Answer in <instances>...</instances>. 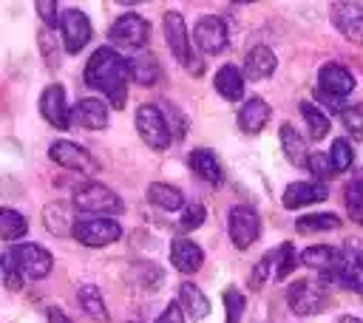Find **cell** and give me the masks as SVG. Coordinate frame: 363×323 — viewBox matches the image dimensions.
I'll use <instances>...</instances> for the list:
<instances>
[{
    "label": "cell",
    "mask_w": 363,
    "mask_h": 323,
    "mask_svg": "<svg viewBox=\"0 0 363 323\" xmlns=\"http://www.w3.org/2000/svg\"><path fill=\"white\" fill-rule=\"evenodd\" d=\"M190 167H193V173H196L199 178H204L207 184H221V181H224L221 162H218L216 153L207 150V147H199V150L190 153Z\"/></svg>",
    "instance_id": "603a6c76"
},
{
    "label": "cell",
    "mask_w": 363,
    "mask_h": 323,
    "mask_svg": "<svg viewBox=\"0 0 363 323\" xmlns=\"http://www.w3.org/2000/svg\"><path fill=\"white\" fill-rule=\"evenodd\" d=\"M326 196H329V187H326L323 181H292V184L284 190L281 201H284L286 210H301V207H306V204L323 201Z\"/></svg>",
    "instance_id": "e0dca14e"
},
{
    "label": "cell",
    "mask_w": 363,
    "mask_h": 323,
    "mask_svg": "<svg viewBox=\"0 0 363 323\" xmlns=\"http://www.w3.org/2000/svg\"><path fill=\"white\" fill-rule=\"evenodd\" d=\"M337 323H363V320H357V317H352V314H343Z\"/></svg>",
    "instance_id": "bcb514c9"
},
{
    "label": "cell",
    "mask_w": 363,
    "mask_h": 323,
    "mask_svg": "<svg viewBox=\"0 0 363 323\" xmlns=\"http://www.w3.org/2000/svg\"><path fill=\"white\" fill-rule=\"evenodd\" d=\"M108 37L119 48H145L147 37H150V23L136 11H125V14H119L113 20Z\"/></svg>",
    "instance_id": "8992f818"
},
{
    "label": "cell",
    "mask_w": 363,
    "mask_h": 323,
    "mask_svg": "<svg viewBox=\"0 0 363 323\" xmlns=\"http://www.w3.org/2000/svg\"><path fill=\"white\" fill-rule=\"evenodd\" d=\"M340 258H343V249H335V246H329V244H315V246H306V249L298 255V261H301L303 266H315V269H320V272L337 269Z\"/></svg>",
    "instance_id": "cb8c5ba5"
},
{
    "label": "cell",
    "mask_w": 363,
    "mask_h": 323,
    "mask_svg": "<svg viewBox=\"0 0 363 323\" xmlns=\"http://www.w3.org/2000/svg\"><path fill=\"white\" fill-rule=\"evenodd\" d=\"M352 159H354L352 144H349L346 139H335V142H332V147H329V162H332V170H335V173H346V170L352 167Z\"/></svg>",
    "instance_id": "e575fe53"
},
{
    "label": "cell",
    "mask_w": 363,
    "mask_h": 323,
    "mask_svg": "<svg viewBox=\"0 0 363 323\" xmlns=\"http://www.w3.org/2000/svg\"><path fill=\"white\" fill-rule=\"evenodd\" d=\"M71 119L85 130H102V128H108V105L94 96L79 99L71 108Z\"/></svg>",
    "instance_id": "ac0fdd59"
},
{
    "label": "cell",
    "mask_w": 363,
    "mask_h": 323,
    "mask_svg": "<svg viewBox=\"0 0 363 323\" xmlns=\"http://www.w3.org/2000/svg\"><path fill=\"white\" fill-rule=\"evenodd\" d=\"M352 184H357V187L363 190V167H360V170H357V173L352 176Z\"/></svg>",
    "instance_id": "f6af8a7d"
},
{
    "label": "cell",
    "mask_w": 363,
    "mask_h": 323,
    "mask_svg": "<svg viewBox=\"0 0 363 323\" xmlns=\"http://www.w3.org/2000/svg\"><path fill=\"white\" fill-rule=\"evenodd\" d=\"M60 31H62V45L68 54H79L88 40H91V20L85 11L79 8H68L62 17H60Z\"/></svg>",
    "instance_id": "7c38bea8"
},
{
    "label": "cell",
    "mask_w": 363,
    "mask_h": 323,
    "mask_svg": "<svg viewBox=\"0 0 363 323\" xmlns=\"http://www.w3.org/2000/svg\"><path fill=\"white\" fill-rule=\"evenodd\" d=\"M281 147L284 156L295 164V167H306L309 153H306V139L301 136V130L295 125H281Z\"/></svg>",
    "instance_id": "d4e9b609"
},
{
    "label": "cell",
    "mask_w": 363,
    "mask_h": 323,
    "mask_svg": "<svg viewBox=\"0 0 363 323\" xmlns=\"http://www.w3.org/2000/svg\"><path fill=\"white\" fill-rule=\"evenodd\" d=\"M301 116H303V122H306L309 139H315V142H320V139L329 133V128H332L329 113H323L315 102H301Z\"/></svg>",
    "instance_id": "f546056e"
},
{
    "label": "cell",
    "mask_w": 363,
    "mask_h": 323,
    "mask_svg": "<svg viewBox=\"0 0 363 323\" xmlns=\"http://www.w3.org/2000/svg\"><path fill=\"white\" fill-rule=\"evenodd\" d=\"M48 159L65 170H74L79 176H96L99 173V162L77 142H68V139H57L48 144Z\"/></svg>",
    "instance_id": "277c9868"
},
{
    "label": "cell",
    "mask_w": 363,
    "mask_h": 323,
    "mask_svg": "<svg viewBox=\"0 0 363 323\" xmlns=\"http://www.w3.org/2000/svg\"><path fill=\"white\" fill-rule=\"evenodd\" d=\"M318 88L329 96H337L343 99L346 94H352L354 88V76L349 68H343L340 62H326L320 71H318Z\"/></svg>",
    "instance_id": "2e32d148"
},
{
    "label": "cell",
    "mask_w": 363,
    "mask_h": 323,
    "mask_svg": "<svg viewBox=\"0 0 363 323\" xmlns=\"http://www.w3.org/2000/svg\"><path fill=\"white\" fill-rule=\"evenodd\" d=\"M147 201L153 204V207H159V210H179V207H184V193L179 190V187H173V184H164V181H153V184H147Z\"/></svg>",
    "instance_id": "83f0119b"
},
{
    "label": "cell",
    "mask_w": 363,
    "mask_h": 323,
    "mask_svg": "<svg viewBox=\"0 0 363 323\" xmlns=\"http://www.w3.org/2000/svg\"><path fill=\"white\" fill-rule=\"evenodd\" d=\"M204 204H187L184 207V212H182V221H179V227H182V232H193V230H199L201 224H204Z\"/></svg>",
    "instance_id": "ab89813d"
},
{
    "label": "cell",
    "mask_w": 363,
    "mask_h": 323,
    "mask_svg": "<svg viewBox=\"0 0 363 323\" xmlns=\"http://www.w3.org/2000/svg\"><path fill=\"white\" fill-rule=\"evenodd\" d=\"M48 323H71V320H68L65 312H60V309H48Z\"/></svg>",
    "instance_id": "ee69618b"
},
{
    "label": "cell",
    "mask_w": 363,
    "mask_h": 323,
    "mask_svg": "<svg viewBox=\"0 0 363 323\" xmlns=\"http://www.w3.org/2000/svg\"><path fill=\"white\" fill-rule=\"evenodd\" d=\"M128 79H130L128 60L111 45L96 48L91 54V60L85 62V85L94 91H102V96L108 99L111 108H125Z\"/></svg>",
    "instance_id": "6da1fadb"
},
{
    "label": "cell",
    "mask_w": 363,
    "mask_h": 323,
    "mask_svg": "<svg viewBox=\"0 0 363 323\" xmlns=\"http://www.w3.org/2000/svg\"><path fill=\"white\" fill-rule=\"evenodd\" d=\"M130 68V79L139 85H153L159 79V62L153 54H136L133 60H128Z\"/></svg>",
    "instance_id": "4dcf8cb0"
},
{
    "label": "cell",
    "mask_w": 363,
    "mask_h": 323,
    "mask_svg": "<svg viewBox=\"0 0 363 323\" xmlns=\"http://www.w3.org/2000/svg\"><path fill=\"white\" fill-rule=\"evenodd\" d=\"M43 221H45V230H48V232H54V235H71L77 218H71V212H68L65 204L54 201V204H48V207L43 210Z\"/></svg>",
    "instance_id": "f1b7e54d"
},
{
    "label": "cell",
    "mask_w": 363,
    "mask_h": 323,
    "mask_svg": "<svg viewBox=\"0 0 363 323\" xmlns=\"http://www.w3.org/2000/svg\"><path fill=\"white\" fill-rule=\"evenodd\" d=\"M136 130L142 142L153 150H164L170 144V125L164 122V113L156 105H139L136 108Z\"/></svg>",
    "instance_id": "52a82bcc"
},
{
    "label": "cell",
    "mask_w": 363,
    "mask_h": 323,
    "mask_svg": "<svg viewBox=\"0 0 363 323\" xmlns=\"http://www.w3.org/2000/svg\"><path fill=\"white\" fill-rule=\"evenodd\" d=\"M216 91L227 102H238L244 96V71H238L235 65H221L216 74Z\"/></svg>",
    "instance_id": "484cf974"
},
{
    "label": "cell",
    "mask_w": 363,
    "mask_h": 323,
    "mask_svg": "<svg viewBox=\"0 0 363 323\" xmlns=\"http://www.w3.org/2000/svg\"><path fill=\"white\" fill-rule=\"evenodd\" d=\"M37 11H40V17L45 20L48 28L57 26V3H54V0H40V3H37Z\"/></svg>",
    "instance_id": "b9f144b4"
},
{
    "label": "cell",
    "mask_w": 363,
    "mask_h": 323,
    "mask_svg": "<svg viewBox=\"0 0 363 323\" xmlns=\"http://www.w3.org/2000/svg\"><path fill=\"white\" fill-rule=\"evenodd\" d=\"M71 198H74V207H77V210L91 212V215H105V218H111V215H116V212L125 210L122 198H119L111 187H105V184H99V181H82V184H77Z\"/></svg>",
    "instance_id": "7a4b0ae2"
},
{
    "label": "cell",
    "mask_w": 363,
    "mask_h": 323,
    "mask_svg": "<svg viewBox=\"0 0 363 323\" xmlns=\"http://www.w3.org/2000/svg\"><path fill=\"white\" fill-rule=\"evenodd\" d=\"M28 232V221L23 212L11 210V207H0V238L3 241H17Z\"/></svg>",
    "instance_id": "d6a6232c"
},
{
    "label": "cell",
    "mask_w": 363,
    "mask_h": 323,
    "mask_svg": "<svg viewBox=\"0 0 363 323\" xmlns=\"http://www.w3.org/2000/svg\"><path fill=\"white\" fill-rule=\"evenodd\" d=\"M244 306H247L244 295H241L235 286H227V289H224V312H227V320H224V323H241Z\"/></svg>",
    "instance_id": "d590c367"
},
{
    "label": "cell",
    "mask_w": 363,
    "mask_h": 323,
    "mask_svg": "<svg viewBox=\"0 0 363 323\" xmlns=\"http://www.w3.org/2000/svg\"><path fill=\"white\" fill-rule=\"evenodd\" d=\"M286 303H289V309H292L295 314H301V317L318 314V312H323V309L329 306V292L323 289V283L301 278V280H292V283L286 286Z\"/></svg>",
    "instance_id": "3957f363"
},
{
    "label": "cell",
    "mask_w": 363,
    "mask_h": 323,
    "mask_svg": "<svg viewBox=\"0 0 363 323\" xmlns=\"http://www.w3.org/2000/svg\"><path fill=\"white\" fill-rule=\"evenodd\" d=\"M343 201H346V212H349V218L354 221V224H360L363 227V190L357 187V184H346V190H343Z\"/></svg>",
    "instance_id": "8d00e7d4"
},
{
    "label": "cell",
    "mask_w": 363,
    "mask_h": 323,
    "mask_svg": "<svg viewBox=\"0 0 363 323\" xmlns=\"http://www.w3.org/2000/svg\"><path fill=\"white\" fill-rule=\"evenodd\" d=\"M275 54L269 45H252L244 57V79H267L275 74Z\"/></svg>",
    "instance_id": "ffe728a7"
},
{
    "label": "cell",
    "mask_w": 363,
    "mask_h": 323,
    "mask_svg": "<svg viewBox=\"0 0 363 323\" xmlns=\"http://www.w3.org/2000/svg\"><path fill=\"white\" fill-rule=\"evenodd\" d=\"M340 119H343L346 130H349L354 139H363V105H360V102H357V105H346V108L340 110Z\"/></svg>",
    "instance_id": "74e56055"
},
{
    "label": "cell",
    "mask_w": 363,
    "mask_h": 323,
    "mask_svg": "<svg viewBox=\"0 0 363 323\" xmlns=\"http://www.w3.org/2000/svg\"><path fill=\"white\" fill-rule=\"evenodd\" d=\"M170 264H173L179 272L190 275V272H199V269H201L204 252H201V246H199L196 241H190V238H176V241H170Z\"/></svg>",
    "instance_id": "d6986e66"
},
{
    "label": "cell",
    "mask_w": 363,
    "mask_h": 323,
    "mask_svg": "<svg viewBox=\"0 0 363 323\" xmlns=\"http://www.w3.org/2000/svg\"><path fill=\"white\" fill-rule=\"evenodd\" d=\"M0 280H3V286H6L9 292H20V289H23V272H20V266H17L14 255H11V249H6V252L0 255Z\"/></svg>",
    "instance_id": "836d02e7"
},
{
    "label": "cell",
    "mask_w": 363,
    "mask_h": 323,
    "mask_svg": "<svg viewBox=\"0 0 363 323\" xmlns=\"http://www.w3.org/2000/svg\"><path fill=\"white\" fill-rule=\"evenodd\" d=\"M227 232H230V241L235 249H247L258 241L261 235V218L252 207L247 204H235L227 215Z\"/></svg>",
    "instance_id": "ba28073f"
},
{
    "label": "cell",
    "mask_w": 363,
    "mask_h": 323,
    "mask_svg": "<svg viewBox=\"0 0 363 323\" xmlns=\"http://www.w3.org/2000/svg\"><path fill=\"white\" fill-rule=\"evenodd\" d=\"M340 227V218L335 212H309V215H301L295 221V230L301 235H312V232H329V230H337Z\"/></svg>",
    "instance_id": "1f68e13d"
},
{
    "label": "cell",
    "mask_w": 363,
    "mask_h": 323,
    "mask_svg": "<svg viewBox=\"0 0 363 323\" xmlns=\"http://www.w3.org/2000/svg\"><path fill=\"white\" fill-rule=\"evenodd\" d=\"M306 167L318 176V181H326V178H332V162H329V153H309V162H306Z\"/></svg>",
    "instance_id": "60d3db41"
},
{
    "label": "cell",
    "mask_w": 363,
    "mask_h": 323,
    "mask_svg": "<svg viewBox=\"0 0 363 323\" xmlns=\"http://www.w3.org/2000/svg\"><path fill=\"white\" fill-rule=\"evenodd\" d=\"M156 323H184V312H182L179 300H176V303H170V306L156 317Z\"/></svg>",
    "instance_id": "7bdbcfd3"
},
{
    "label": "cell",
    "mask_w": 363,
    "mask_h": 323,
    "mask_svg": "<svg viewBox=\"0 0 363 323\" xmlns=\"http://www.w3.org/2000/svg\"><path fill=\"white\" fill-rule=\"evenodd\" d=\"M269 113H272V110H269L267 99L252 96V99H247L244 108L238 110V128H241L244 133H261L264 125L269 122Z\"/></svg>",
    "instance_id": "44dd1931"
},
{
    "label": "cell",
    "mask_w": 363,
    "mask_h": 323,
    "mask_svg": "<svg viewBox=\"0 0 363 323\" xmlns=\"http://www.w3.org/2000/svg\"><path fill=\"white\" fill-rule=\"evenodd\" d=\"M179 306H182V312H184L190 320H204V317L210 314V300H207V295H204L196 283H190V280H184V283L179 286Z\"/></svg>",
    "instance_id": "7402d4cb"
},
{
    "label": "cell",
    "mask_w": 363,
    "mask_h": 323,
    "mask_svg": "<svg viewBox=\"0 0 363 323\" xmlns=\"http://www.w3.org/2000/svg\"><path fill=\"white\" fill-rule=\"evenodd\" d=\"M193 42L204 54H221L227 48V26H224V20L216 17V14H204L193 26Z\"/></svg>",
    "instance_id": "4fadbf2b"
},
{
    "label": "cell",
    "mask_w": 363,
    "mask_h": 323,
    "mask_svg": "<svg viewBox=\"0 0 363 323\" xmlns=\"http://www.w3.org/2000/svg\"><path fill=\"white\" fill-rule=\"evenodd\" d=\"M40 113L43 119L57 128V130H65L68 122H71V108L65 105V88L62 85H48L43 94H40Z\"/></svg>",
    "instance_id": "5bb4252c"
},
{
    "label": "cell",
    "mask_w": 363,
    "mask_h": 323,
    "mask_svg": "<svg viewBox=\"0 0 363 323\" xmlns=\"http://www.w3.org/2000/svg\"><path fill=\"white\" fill-rule=\"evenodd\" d=\"M162 28H164V40H167V48L173 51V57L193 71V51H190V34H187V26H184V17L179 11H167L164 20H162Z\"/></svg>",
    "instance_id": "30bf717a"
},
{
    "label": "cell",
    "mask_w": 363,
    "mask_h": 323,
    "mask_svg": "<svg viewBox=\"0 0 363 323\" xmlns=\"http://www.w3.org/2000/svg\"><path fill=\"white\" fill-rule=\"evenodd\" d=\"M332 23L349 42L363 45V6L360 3H335Z\"/></svg>",
    "instance_id": "9a60e30c"
},
{
    "label": "cell",
    "mask_w": 363,
    "mask_h": 323,
    "mask_svg": "<svg viewBox=\"0 0 363 323\" xmlns=\"http://www.w3.org/2000/svg\"><path fill=\"white\" fill-rule=\"evenodd\" d=\"M343 283L349 289H354L360 298H363V252H354V249H343V258L337 264V269H329V272H320V283Z\"/></svg>",
    "instance_id": "8fae6325"
},
{
    "label": "cell",
    "mask_w": 363,
    "mask_h": 323,
    "mask_svg": "<svg viewBox=\"0 0 363 323\" xmlns=\"http://www.w3.org/2000/svg\"><path fill=\"white\" fill-rule=\"evenodd\" d=\"M11 255H14L17 266H20V272H23L26 278H31V280H43V278H48L51 269H54L51 252L43 249L40 244H14V246H11Z\"/></svg>",
    "instance_id": "9c48e42d"
},
{
    "label": "cell",
    "mask_w": 363,
    "mask_h": 323,
    "mask_svg": "<svg viewBox=\"0 0 363 323\" xmlns=\"http://www.w3.org/2000/svg\"><path fill=\"white\" fill-rule=\"evenodd\" d=\"M77 300H79V306H82V312L91 317V320H96V323H108V306H105V300H102V292L94 286V283H82L79 289H77Z\"/></svg>",
    "instance_id": "4316f807"
},
{
    "label": "cell",
    "mask_w": 363,
    "mask_h": 323,
    "mask_svg": "<svg viewBox=\"0 0 363 323\" xmlns=\"http://www.w3.org/2000/svg\"><path fill=\"white\" fill-rule=\"evenodd\" d=\"M71 235H74L79 244H85V246H108V244L119 241L122 227H119V221H113V218L91 215V218H77Z\"/></svg>",
    "instance_id": "5b68a950"
},
{
    "label": "cell",
    "mask_w": 363,
    "mask_h": 323,
    "mask_svg": "<svg viewBox=\"0 0 363 323\" xmlns=\"http://www.w3.org/2000/svg\"><path fill=\"white\" fill-rule=\"evenodd\" d=\"M292 269H295V249H292V244H284L275 252V280H284Z\"/></svg>",
    "instance_id": "f35d334b"
}]
</instances>
